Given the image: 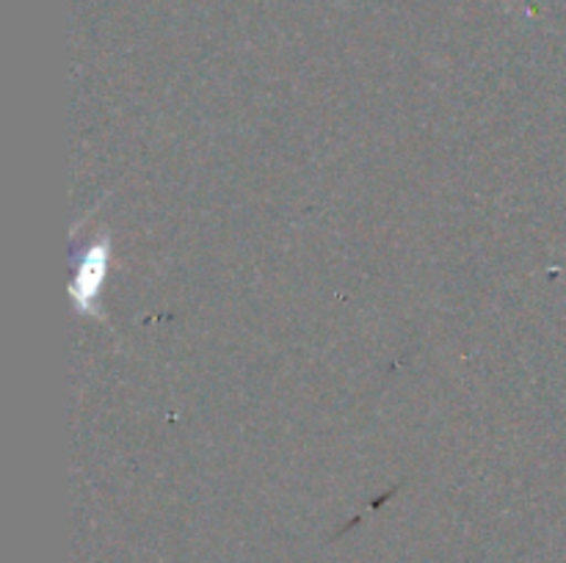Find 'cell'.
I'll list each match as a JSON object with an SVG mask.
<instances>
[{
	"instance_id": "6da1fadb",
	"label": "cell",
	"mask_w": 566,
	"mask_h": 563,
	"mask_svg": "<svg viewBox=\"0 0 566 563\" xmlns=\"http://www.w3.org/2000/svg\"><path fill=\"white\" fill-rule=\"evenodd\" d=\"M111 243L108 237L86 243L83 254H77L75 282H72V301L83 315H99V293H103L105 276H108Z\"/></svg>"
}]
</instances>
